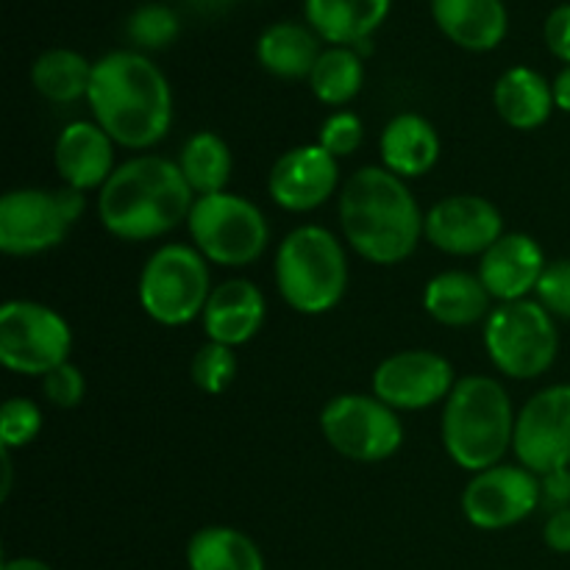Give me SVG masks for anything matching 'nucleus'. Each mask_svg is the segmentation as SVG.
<instances>
[{"label": "nucleus", "mask_w": 570, "mask_h": 570, "mask_svg": "<svg viewBox=\"0 0 570 570\" xmlns=\"http://www.w3.org/2000/svg\"><path fill=\"white\" fill-rule=\"evenodd\" d=\"M89 109L95 122L128 150H148L173 126V89L165 72L137 50H111L92 67Z\"/></svg>", "instance_id": "f257e3e1"}, {"label": "nucleus", "mask_w": 570, "mask_h": 570, "mask_svg": "<svg viewBox=\"0 0 570 570\" xmlns=\"http://www.w3.org/2000/svg\"><path fill=\"white\" fill-rule=\"evenodd\" d=\"M195 193L178 161L156 154L134 156L117 165L98 193L100 226L126 243L165 237L187 223Z\"/></svg>", "instance_id": "f03ea898"}, {"label": "nucleus", "mask_w": 570, "mask_h": 570, "mask_svg": "<svg viewBox=\"0 0 570 570\" xmlns=\"http://www.w3.org/2000/svg\"><path fill=\"white\" fill-rule=\"evenodd\" d=\"M426 215L404 178L387 167H360L340 195V226L362 259L399 265L410 259L423 237Z\"/></svg>", "instance_id": "7ed1b4c3"}, {"label": "nucleus", "mask_w": 570, "mask_h": 570, "mask_svg": "<svg viewBox=\"0 0 570 570\" xmlns=\"http://www.w3.org/2000/svg\"><path fill=\"white\" fill-rule=\"evenodd\" d=\"M515 410L501 382L490 376L456 379L443 406V445L456 468L482 473L501 465L515 440Z\"/></svg>", "instance_id": "20e7f679"}, {"label": "nucleus", "mask_w": 570, "mask_h": 570, "mask_svg": "<svg viewBox=\"0 0 570 570\" xmlns=\"http://www.w3.org/2000/svg\"><path fill=\"white\" fill-rule=\"evenodd\" d=\"M276 287L301 315H326L348 289V256L323 226H298L276 250Z\"/></svg>", "instance_id": "39448f33"}, {"label": "nucleus", "mask_w": 570, "mask_h": 570, "mask_svg": "<svg viewBox=\"0 0 570 570\" xmlns=\"http://www.w3.org/2000/svg\"><path fill=\"white\" fill-rule=\"evenodd\" d=\"M482 337L490 362L518 382L549 373L560 354L557 317L534 298L493 306Z\"/></svg>", "instance_id": "423d86ee"}, {"label": "nucleus", "mask_w": 570, "mask_h": 570, "mask_svg": "<svg viewBox=\"0 0 570 570\" xmlns=\"http://www.w3.org/2000/svg\"><path fill=\"white\" fill-rule=\"evenodd\" d=\"M212 289L209 262L195 245H161L139 273V304L159 326H187L204 315Z\"/></svg>", "instance_id": "0eeeda50"}, {"label": "nucleus", "mask_w": 570, "mask_h": 570, "mask_svg": "<svg viewBox=\"0 0 570 570\" xmlns=\"http://www.w3.org/2000/svg\"><path fill=\"white\" fill-rule=\"evenodd\" d=\"M187 228L204 259L220 267L254 265L271 243V226L259 206L234 193L195 198Z\"/></svg>", "instance_id": "6e6552de"}, {"label": "nucleus", "mask_w": 570, "mask_h": 570, "mask_svg": "<svg viewBox=\"0 0 570 570\" xmlns=\"http://www.w3.org/2000/svg\"><path fill=\"white\" fill-rule=\"evenodd\" d=\"M87 209L78 189H9L0 198V250L6 256H37L65 243Z\"/></svg>", "instance_id": "1a4fd4ad"}, {"label": "nucleus", "mask_w": 570, "mask_h": 570, "mask_svg": "<svg viewBox=\"0 0 570 570\" xmlns=\"http://www.w3.org/2000/svg\"><path fill=\"white\" fill-rule=\"evenodd\" d=\"M72 328L39 301L14 298L0 309V362L22 376H48L70 362Z\"/></svg>", "instance_id": "9d476101"}, {"label": "nucleus", "mask_w": 570, "mask_h": 570, "mask_svg": "<svg viewBox=\"0 0 570 570\" xmlns=\"http://www.w3.org/2000/svg\"><path fill=\"white\" fill-rule=\"evenodd\" d=\"M321 432L337 454L354 462H384L404 445L399 412L376 395L345 393L321 412Z\"/></svg>", "instance_id": "9b49d317"}, {"label": "nucleus", "mask_w": 570, "mask_h": 570, "mask_svg": "<svg viewBox=\"0 0 570 570\" xmlns=\"http://www.w3.org/2000/svg\"><path fill=\"white\" fill-rule=\"evenodd\" d=\"M512 451L538 476L570 468V384H551L523 404Z\"/></svg>", "instance_id": "f8f14e48"}, {"label": "nucleus", "mask_w": 570, "mask_h": 570, "mask_svg": "<svg viewBox=\"0 0 570 570\" xmlns=\"http://www.w3.org/2000/svg\"><path fill=\"white\" fill-rule=\"evenodd\" d=\"M540 507V476L523 465H495L473 473L462 493V512L484 532L527 521Z\"/></svg>", "instance_id": "ddd939ff"}, {"label": "nucleus", "mask_w": 570, "mask_h": 570, "mask_svg": "<svg viewBox=\"0 0 570 570\" xmlns=\"http://www.w3.org/2000/svg\"><path fill=\"white\" fill-rule=\"evenodd\" d=\"M454 367L434 351H399L373 371V395L395 412H417L440 404L454 390Z\"/></svg>", "instance_id": "4468645a"}, {"label": "nucleus", "mask_w": 570, "mask_h": 570, "mask_svg": "<svg viewBox=\"0 0 570 570\" xmlns=\"http://www.w3.org/2000/svg\"><path fill=\"white\" fill-rule=\"evenodd\" d=\"M423 237L449 256H484L504 237V217L482 195H451L426 212Z\"/></svg>", "instance_id": "2eb2a0df"}, {"label": "nucleus", "mask_w": 570, "mask_h": 570, "mask_svg": "<svg viewBox=\"0 0 570 570\" xmlns=\"http://www.w3.org/2000/svg\"><path fill=\"white\" fill-rule=\"evenodd\" d=\"M340 184V165L321 145H298L278 156L267 176V193L282 209L304 215L334 195Z\"/></svg>", "instance_id": "dca6fc26"}, {"label": "nucleus", "mask_w": 570, "mask_h": 570, "mask_svg": "<svg viewBox=\"0 0 570 570\" xmlns=\"http://www.w3.org/2000/svg\"><path fill=\"white\" fill-rule=\"evenodd\" d=\"M53 161L65 187L78 193L104 189L117 170L115 139L95 120H72L56 137Z\"/></svg>", "instance_id": "f3484780"}, {"label": "nucleus", "mask_w": 570, "mask_h": 570, "mask_svg": "<svg viewBox=\"0 0 570 570\" xmlns=\"http://www.w3.org/2000/svg\"><path fill=\"white\" fill-rule=\"evenodd\" d=\"M546 254L534 237L523 232L504 234L479 262V278L499 304L523 301L538 289L546 271Z\"/></svg>", "instance_id": "a211bd4d"}, {"label": "nucleus", "mask_w": 570, "mask_h": 570, "mask_svg": "<svg viewBox=\"0 0 570 570\" xmlns=\"http://www.w3.org/2000/svg\"><path fill=\"white\" fill-rule=\"evenodd\" d=\"M265 317V293L248 278H228L212 289L200 323H204V332L212 343L237 348V345L250 343L262 332Z\"/></svg>", "instance_id": "6ab92c4d"}, {"label": "nucleus", "mask_w": 570, "mask_h": 570, "mask_svg": "<svg viewBox=\"0 0 570 570\" xmlns=\"http://www.w3.org/2000/svg\"><path fill=\"white\" fill-rule=\"evenodd\" d=\"M440 31L465 50H493L504 42L510 17L501 0H432Z\"/></svg>", "instance_id": "aec40b11"}, {"label": "nucleus", "mask_w": 570, "mask_h": 570, "mask_svg": "<svg viewBox=\"0 0 570 570\" xmlns=\"http://www.w3.org/2000/svg\"><path fill=\"white\" fill-rule=\"evenodd\" d=\"M493 295L482 284L479 273L465 271H443L423 287V309L440 326L462 328L473 326L479 321H488L493 312Z\"/></svg>", "instance_id": "412c9836"}, {"label": "nucleus", "mask_w": 570, "mask_h": 570, "mask_svg": "<svg viewBox=\"0 0 570 570\" xmlns=\"http://www.w3.org/2000/svg\"><path fill=\"white\" fill-rule=\"evenodd\" d=\"M379 150L382 167L399 178L426 176L440 159V134L423 115L404 111L384 126Z\"/></svg>", "instance_id": "4be33fe9"}, {"label": "nucleus", "mask_w": 570, "mask_h": 570, "mask_svg": "<svg viewBox=\"0 0 570 570\" xmlns=\"http://www.w3.org/2000/svg\"><path fill=\"white\" fill-rule=\"evenodd\" d=\"M393 0H306V22L321 39L356 48L387 20Z\"/></svg>", "instance_id": "5701e85b"}, {"label": "nucleus", "mask_w": 570, "mask_h": 570, "mask_svg": "<svg viewBox=\"0 0 570 570\" xmlns=\"http://www.w3.org/2000/svg\"><path fill=\"white\" fill-rule=\"evenodd\" d=\"M493 104L501 120L518 131H534L549 122L554 106V89L532 67H510L493 87Z\"/></svg>", "instance_id": "b1692460"}, {"label": "nucleus", "mask_w": 570, "mask_h": 570, "mask_svg": "<svg viewBox=\"0 0 570 570\" xmlns=\"http://www.w3.org/2000/svg\"><path fill=\"white\" fill-rule=\"evenodd\" d=\"M321 37L301 22H273L256 42V59L271 76L301 81L309 78L321 59Z\"/></svg>", "instance_id": "393cba45"}, {"label": "nucleus", "mask_w": 570, "mask_h": 570, "mask_svg": "<svg viewBox=\"0 0 570 570\" xmlns=\"http://www.w3.org/2000/svg\"><path fill=\"white\" fill-rule=\"evenodd\" d=\"M189 570H267L259 546L234 527H204L187 543Z\"/></svg>", "instance_id": "a878e982"}, {"label": "nucleus", "mask_w": 570, "mask_h": 570, "mask_svg": "<svg viewBox=\"0 0 570 570\" xmlns=\"http://www.w3.org/2000/svg\"><path fill=\"white\" fill-rule=\"evenodd\" d=\"M178 167H181L195 198L226 193L234 170L232 148L220 134L198 131L184 142L181 154H178Z\"/></svg>", "instance_id": "bb28decb"}, {"label": "nucleus", "mask_w": 570, "mask_h": 570, "mask_svg": "<svg viewBox=\"0 0 570 570\" xmlns=\"http://www.w3.org/2000/svg\"><path fill=\"white\" fill-rule=\"evenodd\" d=\"M92 67L78 50L50 48L33 61V89L50 104H76L87 98L92 83Z\"/></svg>", "instance_id": "cd10ccee"}, {"label": "nucleus", "mask_w": 570, "mask_h": 570, "mask_svg": "<svg viewBox=\"0 0 570 570\" xmlns=\"http://www.w3.org/2000/svg\"><path fill=\"white\" fill-rule=\"evenodd\" d=\"M365 83V65L356 48L332 45L321 53L315 70L309 76V87L315 98L326 106H345L360 95Z\"/></svg>", "instance_id": "c85d7f7f"}, {"label": "nucleus", "mask_w": 570, "mask_h": 570, "mask_svg": "<svg viewBox=\"0 0 570 570\" xmlns=\"http://www.w3.org/2000/svg\"><path fill=\"white\" fill-rule=\"evenodd\" d=\"M237 354L234 348L220 343H206L195 351L193 365H189V376L198 390H204L206 395H220L223 390L232 387L234 376H237Z\"/></svg>", "instance_id": "c756f323"}, {"label": "nucleus", "mask_w": 570, "mask_h": 570, "mask_svg": "<svg viewBox=\"0 0 570 570\" xmlns=\"http://www.w3.org/2000/svg\"><path fill=\"white\" fill-rule=\"evenodd\" d=\"M128 39H131L137 48L145 50H159L167 48L173 39L181 31V22H178L176 11L165 3H145L128 17Z\"/></svg>", "instance_id": "7c9ffc66"}, {"label": "nucleus", "mask_w": 570, "mask_h": 570, "mask_svg": "<svg viewBox=\"0 0 570 570\" xmlns=\"http://www.w3.org/2000/svg\"><path fill=\"white\" fill-rule=\"evenodd\" d=\"M42 410L31 399H6L0 406V449H26L42 432Z\"/></svg>", "instance_id": "2f4dec72"}, {"label": "nucleus", "mask_w": 570, "mask_h": 570, "mask_svg": "<svg viewBox=\"0 0 570 570\" xmlns=\"http://www.w3.org/2000/svg\"><path fill=\"white\" fill-rule=\"evenodd\" d=\"M362 139H365V126H362L360 115H354V111H334L321 126L317 145L326 154H332L334 159H345V156L356 154Z\"/></svg>", "instance_id": "473e14b6"}, {"label": "nucleus", "mask_w": 570, "mask_h": 570, "mask_svg": "<svg viewBox=\"0 0 570 570\" xmlns=\"http://www.w3.org/2000/svg\"><path fill=\"white\" fill-rule=\"evenodd\" d=\"M534 301L560 321H570V259L549 262L540 276Z\"/></svg>", "instance_id": "72a5a7b5"}, {"label": "nucleus", "mask_w": 570, "mask_h": 570, "mask_svg": "<svg viewBox=\"0 0 570 570\" xmlns=\"http://www.w3.org/2000/svg\"><path fill=\"white\" fill-rule=\"evenodd\" d=\"M42 393L48 399V404L59 406V410H72L83 401L87 393V379H83L81 367H76L72 362H65L56 371H50L48 376H42Z\"/></svg>", "instance_id": "f704fd0d"}, {"label": "nucleus", "mask_w": 570, "mask_h": 570, "mask_svg": "<svg viewBox=\"0 0 570 570\" xmlns=\"http://www.w3.org/2000/svg\"><path fill=\"white\" fill-rule=\"evenodd\" d=\"M546 45L557 59L570 65V3L557 6L546 20Z\"/></svg>", "instance_id": "c9c22d12"}, {"label": "nucleus", "mask_w": 570, "mask_h": 570, "mask_svg": "<svg viewBox=\"0 0 570 570\" xmlns=\"http://www.w3.org/2000/svg\"><path fill=\"white\" fill-rule=\"evenodd\" d=\"M540 504L549 512L570 507V468H560L540 476Z\"/></svg>", "instance_id": "e433bc0d"}, {"label": "nucleus", "mask_w": 570, "mask_h": 570, "mask_svg": "<svg viewBox=\"0 0 570 570\" xmlns=\"http://www.w3.org/2000/svg\"><path fill=\"white\" fill-rule=\"evenodd\" d=\"M543 540L557 554H570V507L568 510L549 512V521L543 527Z\"/></svg>", "instance_id": "4c0bfd02"}, {"label": "nucleus", "mask_w": 570, "mask_h": 570, "mask_svg": "<svg viewBox=\"0 0 570 570\" xmlns=\"http://www.w3.org/2000/svg\"><path fill=\"white\" fill-rule=\"evenodd\" d=\"M551 89H554L557 109L570 115V65H566L560 72H557V78L551 81Z\"/></svg>", "instance_id": "58836bf2"}, {"label": "nucleus", "mask_w": 570, "mask_h": 570, "mask_svg": "<svg viewBox=\"0 0 570 570\" xmlns=\"http://www.w3.org/2000/svg\"><path fill=\"white\" fill-rule=\"evenodd\" d=\"M0 570H53L45 560H37V557H11V560L3 562Z\"/></svg>", "instance_id": "ea45409f"}, {"label": "nucleus", "mask_w": 570, "mask_h": 570, "mask_svg": "<svg viewBox=\"0 0 570 570\" xmlns=\"http://www.w3.org/2000/svg\"><path fill=\"white\" fill-rule=\"evenodd\" d=\"M189 3L195 6V9H204V11H217V9H226L228 3H234V0H189Z\"/></svg>", "instance_id": "a19ab883"}]
</instances>
